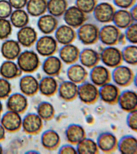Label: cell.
<instances>
[{"mask_svg": "<svg viewBox=\"0 0 137 154\" xmlns=\"http://www.w3.org/2000/svg\"><path fill=\"white\" fill-rule=\"evenodd\" d=\"M62 67L63 64L61 59L54 55L47 57L42 65L44 73L48 76L54 77L59 75Z\"/></svg>", "mask_w": 137, "mask_h": 154, "instance_id": "d4e9b609", "label": "cell"}, {"mask_svg": "<svg viewBox=\"0 0 137 154\" xmlns=\"http://www.w3.org/2000/svg\"><path fill=\"white\" fill-rule=\"evenodd\" d=\"M36 48L39 55L48 57L56 54L58 49V43L54 37L46 35L37 40Z\"/></svg>", "mask_w": 137, "mask_h": 154, "instance_id": "52a82bcc", "label": "cell"}, {"mask_svg": "<svg viewBox=\"0 0 137 154\" xmlns=\"http://www.w3.org/2000/svg\"><path fill=\"white\" fill-rule=\"evenodd\" d=\"M121 33V29L115 25H104L99 30V40L108 46H114L119 44Z\"/></svg>", "mask_w": 137, "mask_h": 154, "instance_id": "ba28073f", "label": "cell"}, {"mask_svg": "<svg viewBox=\"0 0 137 154\" xmlns=\"http://www.w3.org/2000/svg\"><path fill=\"white\" fill-rule=\"evenodd\" d=\"M22 121V119L20 114L9 110L2 116L1 124L6 131L15 132L21 128Z\"/></svg>", "mask_w": 137, "mask_h": 154, "instance_id": "9a60e30c", "label": "cell"}, {"mask_svg": "<svg viewBox=\"0 0 137 154\" xmlns=\"http://www.w3.org/2000/svg\"><path fill=\"white\" fill-rule=\"evenodd\" d=\"M3 147H2V146L1 144H0V154H2L3 153Z\"/></svg>", "mask_w": 137, "mask_h": 154, "instance_id": "11a10c76", "label": "cell"}, {"mask_svg": "<svg viewBox=\"0 0 137 154\" xmlns=\"http://www.w3.org/2000/svg\"><path fill=\"white\" fill-rule=\"evenodd\" d=\"M43 126V120L37 113H28L22 119L21 126L23 131L28 134L33 135L39 133Z\"/></svg>", "mask_w": 137, "mask_h": 154, "instance_id": "8fae6325", "label": "cell"}, {"mask_svg": "<svg viewBox=\"0 0 137 154\" xmlns=\"http://www.w3.org/2000/svg\"><path fill=\"white\" fill-rule=\"evenodd\" d=\"M1 52L3 57L7 60H15L21 53L20 44L17 41L8 40L2 44Z\"/></svg>", "mask_w": 137, "mask_h": 154, "instance_id": "f1b7e54d", "label": "cell"}, {"mask_svg": "<svg viewBox=\"0 0 137 154\" xmlns=\"http://www.w3.org/2000/svg\"><path fill=\"white\" fill-rule=\"evenodd\" d=\"M64 20L67 25L73 28L78 29L88 19L87 14L76 6L68 7L63 15Z\"/></svg>", "mask_w": 137, "mask_h": 154, "instance_id": "5b68a950", "label": "cell"}, {"mask_svg": "<svg viewBox=\"0 0 137 154\" xmlns=\"http://www.w3.org/2000/svg\"><path fill=\"white\" fill-rule=\"evenodd\" d=\"M21 72L17 64L11 60L4 61L0 67V75L7 79L17 78L21 75Z\"/></svg>", "mask_w": 137, "mask_h": 154, "instance_id": "1f68e13d", "label": "cell"}, {"mask_svg": "<svg viewBox=\"0 0 137 154\" xmlns=\"http://www.w3.org/2000/svg\"><path fill=\"white\" fill-rule=\"evenodd\" d=\"M13 8L9 1L0 0V18L7 19L10 16Z\"/></svg>", "mask_w": 137, "mask_h": 154, "instance_id": "7bdbcfd3", "label": "cell"}, {"mask_svg": "<svg viewBox=\"0 0 137 154\" xmlns=\"http://www.w3.org/2000/svg\"><path fill=\"white\" fill-rule=\"evenodd\" d=\"M40 60L38 54L32 51L26 50L20 53L17 58V64L22 72L32 73L38 69Z\"/></svg>", "mask_w": 137, "mask_h": 154, "instance_id": "7a4b0ae2", "label": "cell"}, {"mask_svg": "<svg viewBox=\"0 0 137 154\" xmlns=\"http://www.w3.org/2000/svg\"><path fill=\"white\" fill-rule=\"evenodd\" d=\"M39 83L38 79L33 75H26L20 79V90L26 96H33L39 91Z\"/></svg>", "mask_w": 137, "mask_h": 154, "instance_id": "ffe728a7", "label": "cell"}, {"mask_svg": "<svg viewBox=\"0 0 137 154\" xmlns=\"http://www.w3.org/2000/svg\"><path fill=\"white\" fill-rule=\"evenodd\" d=\"M88 75L85 67L79 64L70 65L67 71V76L69 80L76 84L86 82Z\"/></svg>", "mask_w": 137, "mask_h": 154, "instance_id": "603a6c76", "label": "cell"}, {"mask_svg": "<svg viewBox=\"0 0 137 154\" xmlns=\"http://www.w3.org/2000/svg\"><path fill=\"white\" fill-rule=\"evenodd\" d=\"M76 145L77 154H97L99 153L97 143L91 138L86 137Z\"/></svg>", "mask_w": 137, "mask_h": 154, "instance_id": "e575fe53", "label": "cell"}, {"mask_svg": "<svg viewBox=\"0 0 137 154\" xmlns=\"http://www.w3.org/2000/svg\"><path fill=\"white\" fill-rule=\"evenodd\" d=\"M129 12L131 16L135 22H136L137 20V6L136 4L130 8Z\"/></svg>", "mask_w": 137, "mask_h": 154, "instance_id": "c3c4849f", "label": "cell"}, {"mask_svg": "<svg viewBox=\"0 0 137 154\" xmlns=\"http://www.w3.org/2000/svg\"><path fill=\"white\" fill-rule=\"evenodd\" d=\"M79 60L84 67L92 69L99 63L100 54L94 49L85 48L80 52Z\"/></svg>", "mask_w": 137, "mask_h": 154, "instance_id": "cb8c5ba5", "label": "cell"}, {"mask_svg": "<svg viewBox=\"0 0 137 154\" xmlns=\"http://www.w3.org/2000/svg\"><path fill=\"white\" fill-rule=\"evenodd\" d=\"M95 111L97 114L100 115V114H103L104 113L105 111V108L103 106H98L95 108Z\"/></svg>", "mask_w": 137, "mask_h": 154, "instance_id": "816d5d0a", "label": "cell"}, {"mask_svg": "<svg viewBox=\"0 0 137 154\" xmlns=\"http://www.w3.org/2000/svg\"><path fill=\"white\" fill-rule=\"evenodd\" d=\"M38 35L33 27L26 26L20 28L17 33V42L26 48H29L36 42Z\"/></svg>", "mask_w": 137, "mask_h": 154, "instance_id": "7402d4cb", "label": "cell"}, {"mask_svg": "<svg viewBox=\"0 0 137 154\" xmlns=\"http://www.w3.org/2000/svg\"><path fill=\"white\" fill-rule=\"evenodd\" d=\"M100 29L95 24L85 23L78 29L77 37L83 44L91 45L99 40Z\"/></svg>", "mask_w": 137, "mask_h": 154, "instance_id": "6da1fadb", "label": "cell"}, {"mask_svg": "<svg viewBox=\"0 0 137 154\" xmlns=\"http://www.w3.org/2000/svg\"><path fill=\"white\" fill-rule=\"evenodd\" d=\"M114 25L120 29H126L135 23L129 11L121 9L116 11L113 17Z\"/></svg>", "mask_w": 137, "mask_h": 154, "instance_id": "4dcf8cb0", "label": "cell"}, {"mask_svg": "<svg viewBox=\"0 0 137 154\" xmlns=\"http://www.w3.org/2000/svg\"><path fill=\"white\" fill-rule=\"evenodd\" d=\"M97 4V0H76L75 6L87 14L92 13Z\"/></svg>", "mask_w": 137, "mask_h": 154, "instance_id": "f35d334b", "label": "cell"}, {"mask_svg": "<svg viewBox=\"0 0 137 154\" xmlns=\"http://www.w3.org/2000/svg\"><path fill=\"white\" fill-rule=\"evenodd\" d=\"M103 1H110V0H103Z\"/></svg>", "mask_w": 137, "mask_h": 154, "instance_id": "9f6ffc18", "label": "cell"}, {"mask_svg": "<svg viewBox=\"0 0 137 154\" xmlns=\"http://www.w3.org/2000/svg\"><path fill=\"white\" fill-rule=\"evenodd\" d=\"M3 104H2V101H1V99H0V115H1V114H2V111H3Z\"/></svg>", "mask_w": 137, "mask_h": 154, "instance_id": "db71d44e", "label": "cell"}, {"mask_svg": "<svg viewBox=\"0 0 137 154\" xmlns=\"http://www.w3.org/2000/svg\"><path fill=\"white\" fill-rule=\"evenodd\" d=\"M86 121L89 125H92L95 123V120L93 116L91 115L86 116Z\"/></svg>", "mask_w": 137, "mask_h": 154, "instance_id": "f907efd6", "label": "cell"}, {"mask_svg": "<svg viewBox=\"0 0 137 154\" xmlns=\"http://www.w3.org/2000/svg\"><path fill=\"white\" fill-rule=\"evenodd\" d=\"M28 0H9L12 8L15 9H22L26 7Z\"/></svg>", "mask_w": 137, "mask_h": 154, "instance_id": "7dc6e473", "label": "cell"}, {"mask_svg": "<svg viewBox=\"0 0 137 154\" xmlns=\"http://www.w3.org/2000/svg\"><path fill=\"white\" fill-rule=\"evenodd\" d=\"M55 37L58 43L64 45L74 42L77 38V34L73 28L67 25H62L55 31Z\"/></svg>", "mask_w": 137, "mask_h": 154, "instance_id": "ac0fdd59", "label": "cell"}, {"mask_svg": "<svg viewBox=\"0 0 137 154\" xmlns=\"http://www.w3.org/2000/svg\"><path fill=\"white\" fill-rule=\"evenodd\" d=\"M100 54L102 62L110 68H115L121 66L123 61L121 51L114 46L104 48Z\"/></svg>", "mask_w": 137, "mask_h": 154, "instance_id": "8992f818", "label": "cell"}, {"mask_svg": "<svg viewBox=\"0 0 137 154\" xmlns=\"http://www.w3.org/2000/svg\"><path fill=\"white\" fill-rule=\"evenodd\" d=\"M117 149L121 154H137L136 138L132 135L123 136L118 140Z\"/></svg>", "mask_w": 137, "mask_h": 154, "instance_id": "f546056e", "label": "cell"}, {"mask_svg": "<svg viewBox=\"0 0 137 154\" xmlns=\"http://www.w3.org/2000/svg\"><path fill=\"white\" fill-rule=\"evenodd\" d=\"M80 52L79 48L74 45H64L59 51L60 59L66 64H73L79 60Z\"/></svg>", "mask_w": 137, "mask_h": 154, "instance_id": "d6986e66", "label": "cell"}, {"mask_svg": "<svg viewBox=\"0 0 137 154\" xmlns=\"http://www.w3.org/2000/svg\"><path fill=\"white\" fill-rule=\"evenodd\" d=\"M66 139L70 144L77 145L86 137V131L79 124H71L68 125L65 131Z\"/></svg>", "mask_w": 137, "mask_h": 154, "instance_id": "44dd1931", "label": "cell"}, {"mask_svg": "<svg viewBox=\"0 0 137 154\" xmlns=\"http://www.w3.org/2000/svg\"><path fill=\"white\" fill-rule=\"evenodd\" d=\"M120 93L118 87L110 83L101 87L99 89V98L104 103L110 105L117 104Z\"/></svg>", "mask_w": 137, "mask_h": 154, "instance_id": "7c38bea8", "label": "cell"}, {"mask_svg": "<svg viewBox=\"0 0 137 154\" xmlns=\"http://www.w3.org/2000/svg\"><path fill=\"white\" fill-rule=\"evenodd\" d=\"M78 85L70 81L62 82L59 85V96L61 99L66 102L75 100L78 97Z\"/></svg>", "mask_w": 137, "mask_h": 154, "instance_id": "2e32d148", "label": "cell"}, {"mask_svg": "<svg viewBox=\"0 0 137 154\" xmlns=\"http://www.w3.org/2000/svg\"><path fill=\"white\" fill-rule=\"evenodd\" d=\"M12 31V24L10 20L0 18V39L8 38Z\"/></svg>", "mask_w": 137, "mask_h": 154, "instance_id": "ab89813d", "label": "cell"}, {"mask_svg": "<svg viewBox=\"0 0 137 154\" xmlns=\"http://www.w3.org/2000/svg\"><path fill=\"white\" fill-rule=\"evenodd\" d=\"M59 85L54 77H44L39 83V91L42 95L46 97L54 96L58 91Z\"/></svg>", "mask_w": 137, "mask_h": 154, "instance_id": "83f0119b", "label": "cell"}, {"mask_svg": "<svg viewBox=\"0 0 137 154\" xmlns=\"http://www.w3.org/2000/svg\"><path fill=\"white\" fill-rule=\"evenodd\" d=\"M37 114L43 120L50 121L54 117L55 108L50 102L44 101L38 104L37 109Z\"/></svg>", "mask_w": 137, "mask_h": 154, "instance_id": "8d00e7d4", "label": "cell"}, {"mask_svg": "<svg viewBox=\"0 0 137 154\" xmlns=\"http://www.w3.org/2000/svg\"><path fill=\"white\" fill-rule=\"evenodd\" d=\"M27 106V99L23 94L15 93L8 97L7 106L9 110L21 114L26 110Z\"/></svg>", "mask_w": 137, "mask_h": 154, "instance_id": "e0dca14e", "label": "cell"}, {"mask_svg": "<svg viewBox=\"0 0 137 154\" xmlns=\"http://www.w3.org/2000/svg\"><path fill=\"white\" fill-rule=\"evenodd\" d=\"M78 97L85 104H95L99 98V89L92 83L84 82L78 86Z\"/></svg>", "mask_w": 137, "mask_h": 154, "instance_id": "3957f363", "label": "cell"}, {"mask_svg": "<svg viewBox=\"0 0 137 154\" xmlns=\"http://www.w3.org/2000/svg\"><path fill=\"white\" fill-rule=\"evenodd\" d=\"M58 19L50 14L41 16L38 21V29L45 35L50 34L55 32L58 27Z\"/></svg>", "mask_w": 137, "mask_h": 154, "instance_id": "4316f807", "label": "cell"}, {"mask_svg": "<svg viewBox=\"0 0 137 154\" xmlns=\"http://www.w3.org/2000/svg\"><path fill=\"white\" fill-rule=\"evenodd\" d=\"M90 78L92 84L101 87L110 82L112 79L111 73L104 66L97 65L91 69Z\"/></svg>", "mask_w": 137, "mask_h": 154, "instance_id": "4fadbf2b", "label": "cell"}, {"mask_svg": "<svg viewBox=\"0 0 137 154\" xmlns=\"http://www.w3.org/2000/svg\"><path fill=\"white\" fill-rule=\"evenodd\" d=\"M99 150L106 154H111L117 149L118 140L116 136L109 132L101 133L96 142Z\"/></svg>", "mask_w": 137, "mask_h": 154, "instance_id": "30bf717a", "label": "cell"}, {"mask_svg": "<svg viewBox=\"0 0 137 154\" xmlns=\"http://www.w3.org/2000/svg\"><path fill=\"white\" fill-rule=\"evenodd\" d=\"M127 126L134 132L137 131V111L135 110L128 113L126 119Z\"/></svg>", "mask_w": 137, "mask_h": 154, "instance_id": "ee69618b", "label": "cell"}, {"mask_svg": "<svg viewBox=\"0 0 137 154\" xmlns=\"http://www.w3.org/2000/svg\"><path fill=\"white\" fill-rule=\"evenodd\" d=\"M28 14L33 17H40L47 11L46 0H29L26 5Z\"/></svg>", "mask_w": 137, "mask_h": 154, "instance_id": "d6a6232c", "label": "cell"}, {"mask_svg": "<svg viewBox=\"0 0 137 154\" xmlns=\"http://www.w3.org/2000/svg\"><path fill=\"white\" fill-rule=\"evenodd\" d=\"M125 35L126 40L133 45L137 43V25L135 22L126 29Z\"/></svg>", "mask_w": 137, "mask_h": 154, "instance_id": "60d3db41", "label": "cell"}, {"mask_svg": "<svg viewBox=\"0 0 137 154\" xmlns=\"http://www.w3.org/2000/svg\"><path fill=\"white\" fill-rule=\"evenodd\" d=\"M111 75L114 82L121 87L129 86L133 82L135 77L132 69L122 65L114 68Z\"/></svg>", "mask_w": 137, "mask_h": 154, "instance_id": "277c9868", "label": "cell"}, {"mask_svg": "<svg viewBox=\"0 0 137 154\" xmlns=\"http://www.w3.org/2000/svg\"><path fill=\"white\" fill-rule=\"evenodd\" d=\"M10 17L12 25L18 28L27 26L29 22L28 13L22 9L15 10L12 12Z\"/></svg>", "mask_w": 137, "mask_h": 154, "instance_id": "d590c367", "label": "cell"}, {"mask_svg": "<svg viewBox=\"0 0 137 154\" xmlns=\"http://www.w3.org/2000/svg\"><path fill=\"white\" fill-rule=\"evenodd\" d=\"M68 7L67 0H49L47 1L48 12L56 18L63 16Z\"/></svg>", "mask_w": 137, "mask_h": 154, "instance_id": "836d02e7", "label": "cell"}, {"mask_svg": "<svg viewBox=\"0 0 137 154\" xmlns=\"http://www.w3.org/2000/svg\"><path fill=\"white\" fill-rule=\"evenodd\" d=\"M123 61L132 66L137 64V47L136 45H130L125 47L121 51Z\"/></svg>", "mask_w": 137, "mask_h": 154, "instance_id": "74e56055", "label": "cell"}, {"mask_svg": "<svg viewBox=\"0 0 137 154\" xmlns=\"http://www.w3.org/2000/svg\"><path fill=\"white\" fill-rule=\"evenodd\" d=\"M60 154H77L76 149L71 144H66L62 145L58 151Z\"/></svg>", "mask_w": 137, "mask_h": 154, "instance_id": "bcb514c9", "label": "cell"}, {"mask_svg": "<svg viewBox=\"0 0 137 154\" xmlns=\"http://www.w3.org/2000/svg\"><path fill=\"white\" fill-rule=\"evenodd\" d=\"M116 11L113 5L108 2H102L97 4L92 13L95 19L98 22L109 23L112 22Z\"/></svg>", "mask_w": 137, "mask_h": 154, "instance_id": "9c48e42d", "label": "cell"}, {"mask_svg": "<svg viewBox=\"0 0 137 154\" xmlns=\"http://www.w3.org/2000/svg\"><path fill=\"white\" fill-rule=\"evenodd\" d=\"M11 91V86L8 79L0 78V99L8 97Z\"/></svg>", "mask_w": 137, "mask_h": 154, "instance_id": "b9f144b4", "label": "cell"}, {"mask_svg": "<svg viewBox=\"0 0 137 154\" xmlns=\"http://www.w3.org/2000/svg\"><path fill=\"white\" fill-rule=\"evenodd\" d=\"M6 130L0 123V141L5 138Z\"/></svg>", "mask_w": 137, "mask_h": 154, "instance_id": "681fc988", "label": "cell"}, {"mask_svg": "<svg viewBox=\"0 0 137 154\" xmlns=\"http://www.w3.org/2000/svg\"><path fill=\"white\" fill-rule=\"evenodd\" d=\"M42 145L45 149L50 151L56 150L61 143V138L56 131L52 129L46 130L41 136Z\"/></svg>", "mask_w": 137, "mask_h": 154, "instance_id": "484cf974", "label": "cell"}, {"mask_svg": "<svg viewBox=\"0 0 137 154\" xmlns=\"http://www.w3.org/2000/svg\"><path fill=\"white\" fill-rule=\"evenodd\" d=\"M123 111L129 113L137 109V95L135 91L126 90L121 92L117 102Z\"/></svg>", "mask_w": 137, "mask_h": 154, "instance_id": "5bb4252c", "label": "cell"}, {"mask_svg": "<svg viewBox=\"0 0 137 154\" xmlns=\"http://www.w3.org/2000/svg\"><path fill=\"white\" fill-rule=\"evenodd\" d=\"M126 38L125 36V34L121 33L120 36V38L119 40V44L121 45H124L126 43Z\"/></svg>", "mask_w": 137, "mask_h": 154, "instance_id": "f5cc1de1", "label": "cell"}, {"mask_svg": "<svg viewBox=\"0 0 137 154\" xmlns=\"http://www.w3.org/2000/svg\"><path fill=\"white\" fill-rule=\"evenodd\" d=\"M137 0H113L114 5L117 7L127 9L130 8L136 4Z\"/></svg>", "mask_w": 137, "mask_h": 154, "instance_id": "f6af8a7d", "label": "cell"}]
</instances>
